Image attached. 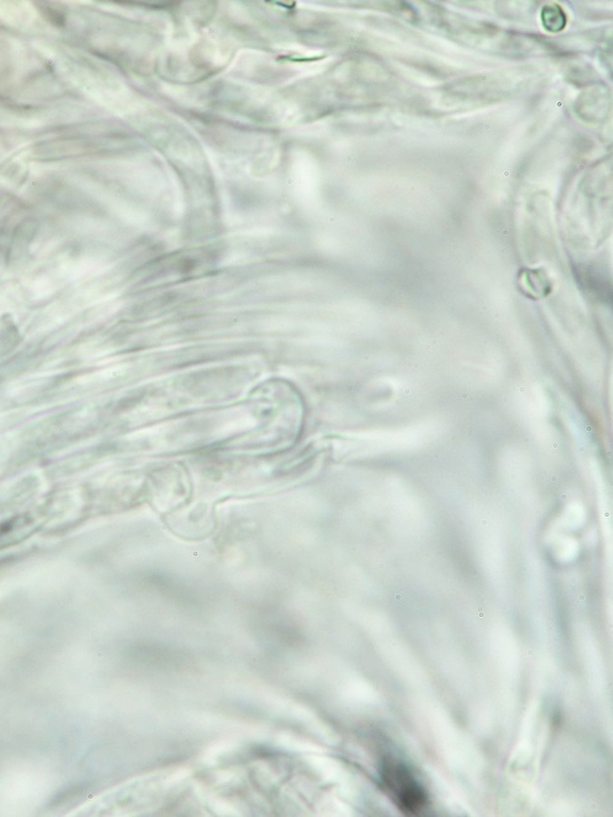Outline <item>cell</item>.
Instances as JSON below:
<instances>
[{"label": "cell", "instance_id": "cell-1", "mask_svg": "<svg viewBox=\"0 0 613 817\" xmlns=\"http://www.w3.org/2000/svg\"><path fill=\"white\" fill-rule=\"evenodd\" d=\"M381 780L394 802L407 815H421L428 805V796L403 762L387 758L381 764Z\"/></svg>", "mask_w": 613, "mask_h": 817}, {"label": "cell", "instance_id": "cell-2", "mask_svg": "<svg viewBox=\"0 0 613 817\" xmlns=\"http://www.w3.org/2000/svg\"><path fill=\"white\" fill-rule=\"evenodd\" d=\"M542 21L548 31H560L566 25V16L557 5L546 6L542 12Z\"/></svg>", "mask_w": 613, "mask_h": 817}]
</instances>
